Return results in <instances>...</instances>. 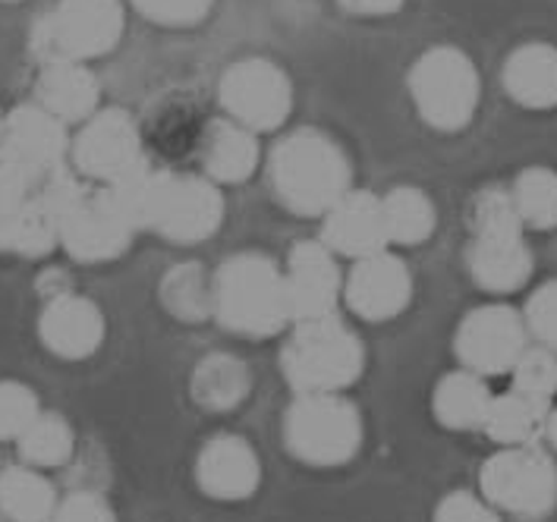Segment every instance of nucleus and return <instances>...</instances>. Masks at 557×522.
Listing matches in <instances>:
<instances>
[{
    "label": "nucleus",
    "instance_id": "c85d7f7f",
    "mask_svg": "<svg viewBox=\"0 0 557 522\" xmlns=\"http://www.w3.org/2000/svg\"><path fill=\"white\" fill-rule=\"evenodd\" d=\"M513 204L532 231H555L557 227V174L552 167H527L513 179Z\"/></svg>",
    "mask_w": 557,
    "mask_h": 522
},
{
    "label": "nucleus",
    "instance_id": "a211bd4d",
    "mask_svg": "<svg viewBox=\"0 0 557 522\" xmlns=\"http://www.w3.org/2000/svg\"><path fill=\"white\" fill-rule=\"evenodd\" d=\"M104 315L101 309L76 293H58L48 299L38 319V337L58 359L79 362L95 356V349L104 344Z\"/></svg>",
    "mask_w": 557,
    "mask_h": 522
},
{
    "label": "nucleus",
    "instance_id": "bb28decb",
    "mask_svg": "<svg viewBox=\"0 0 557 522\" xmlns=\"http://www.w3.org/2000/svg\"><path fill=\"white\" fill-rule=\"evenodd\" d=\"M382 214L387 243L394 246H419L435 233V224H438L435 202L416 186L391 189L382 199Z\"/></svg>",
    "mask_w": 557,
    "mask_h": 522
},
{
    "label": "nucleus",
    "instance_id": "473e14b6",
    "mask_svg": "<svg viewBox=\"0 0 557 522\" xmlns=\"http://www.w3.org/2000/svg\"><path fill=\"white\" fill-rule=\"evenodd\" d=\"M38 394L23 381H0V440H20L38 419Z\"/></svg>",
    "mask_w": 557,
    "mask_h": 522
},
{
    "label": "nucleus",
    "instance_id": "b1692460",
    "mask_svg": "<svg viewBox=\"0 0 557 522\" xmlns=\"http://www.w3.org/2000/svg\"><path fill=\"white\" fill-rule=\"evenodd\" d=\"M60 497L41 469L23 463L0 469V520L51 522Z\"/></svg>",
    "mask_w": 557,
    "mask_h": 522
},
{
    "label": "nucleus",
    "instance_id": "393cba45",
    "mask_svg": "<svg viewBox=\"0 0 557 522\" xmlns=\"http://www.w3.org/2000/svg\"><path fill=\"white\" fill-rule=\"evenodd\" d=\"M249 387H252V375L246 362L231 352L206 356L189 381L193 400L206 412H231L249 397Z\"/></svg>",
    "mask_w": 557,
    "mask_h": 522
},
{
    "label": "nucleus",
    "instance_id": "9b49d317",
    "mask_svg": "<svg viewBox=\"0 0 557 522\" xmlns=\"http://www.w3.org/2000/svg\"><path fill=\"white\" fill-rule=\"evenodd\" d=\"M527 347L529 331L523 312L504 302L472 309L470 315L460 321L457 337H454V349L463 369L482 377L510 375V369L517 365V359Z\"/></svg>",
    "mask_w": 557,
    "mask_h": 522
},
{
    "label": "nucleus",
    "instance_id": "1a4fd4ad",
    "mask_svg": "<svg viewBox=\"0 0 557 522\" xmlns=\"http://www.w3.org/2000/svg\"><path fill=\"white\" fill-rule=\"evenodd\" d=\"M123 3L120 0H60L35 26L32 48L45 63L51 60L104 58L123 38Z\"/></svg>",
    "mask_w": 557,
    "mask_h": 522
},
{
    "label": "nucleus",
    "instance_id": "a878e982",
    "mask_svg": "<svg viewBox=\"0 0 557 522\" xmlns=\"http://www.w3.org/2000/svg\"><path fill=\"white\" fill-rule=\"evenodd\" d=\"M552 403H542L535 397H527L520 390H507L495 394L492 407L485 415L482 432L492 437L500 447H520V444H535V437L545 432V419H548Z\"/></svg>",
    "mask_w": 557,
    "mask_h": 522
},
{
    "label": "nucleus",
    "instance_id": "e433bc0d",
    "mask_svg": "<svg viewBox=\"0 0 557 522\" xmlns=\"http://www.w3.org/2000/svg\"><path fill=\"white\" fill-rule=\"evenodd\" d=\"M51 522H117V517L101 494L76 492L60 500Z\"/></svg>",
    "mask_w": 557,
    "mask_h": 522
},
{
    "label": "nucleus",
    "instance_id": "f8f14e48",
    "mask_svg": "<svg viewBox=\"0 0 557 522\" xmlns=\"http://www.w3.org/2000/svg\"><path fill=\"white\" fill-rule=\"evenodd\" d=\"M70 158L76 174L101 186L136 171L139 164H146L136 120L120 108L95 111L83 123L79 136L70 142Z\"/></svg>",
    "mask_w": 557,
    "mask_h": 522
},
{
    "label": "nucleus",
    "instance_id": "4be33fe9",
    "mask_svg": "<svg viewBox=\"0 0 557 522\" xmlns=\"http://www.w3.org/2000/svg\"><path fill=\"white\" fill-rule=\"evenodd\" d=\"M202 164L208 179L221 183H246L259 167V139L252 129L231 116L211 120L202 136Z\"/></svg>",
    "mask_w": 557,
    "mask_h": 522
},
{
    "label": "nucleus",
    "instance_id": "423d86ee",
    "mask_svg": "<svg viewBox=\"0 0 557 522\" xmlns=\"http://www.w3.org/2000/svg\"><path fill=\"white\" fill-rule=\"evenodd\" d=\"M284 444L306 465L350 463L362 447V415L344 394H296L284 415Z\"/></svg>",
    "mask_w": 557,
    "mask_h": 522
},
{
    "label": "nucleus",
    "instance_id": "20e7f679",
    "mask_svg": "<svg viewBox=\"0 0 557 522\" xmlns=\"http://www.w3.org/2000/svg\"><path fill=\"white\" fill-rule=\"evenodd\" d=\"M281 369L296 394H344L366 369V347L337 315L294 324Z\"/></svg>",
    "mask_w": 557,
    "mask_h": 522
},
{
    "label": "nucleus",
    "instance_id": "79ce46f5",
    "mask_svg": "<svg viewBox=\"0 0 557 522\" xmlns=\"http://www.w3.org/2000/svg\"><path fill=\"white\" fill-rule=\"evenodd\" d=\"M0 522H7V520H0Z\"/></svg>",
    "mask_w": 557,
    "mask_h": 522
},
{
    "label": "nucleus",
    "instance_id": "5701e85b",
    "mask_svg": "<svg viewBox=\"0 0 557 522\" xmlns=\"http://www.w3.org/2000/svg\"><path fill=\"white\" fill-rule=\"evenodd\" d=\"M492 397L495 394L485 384V377L475 375L470 369H457V372H447L435 384L432 412L450 432H479L485 425Z\"/></svg>",
    "mask_w": 557,
    "mask_h": 522
},
{
    "label": "nucleus",
    "instance_id": "c756f323",
    "mask_svg": "<svg viewBox=\"0 0 557 522\" xmlns=\"http://www.w3.org/2000/svg\"><path fill=\"white\" fill-rule=\"evenodd\" d=\"M161 299L164 306L174 312L176 319L199 321L214 312V277L206 281L199 264H180L161 287Z\"/></svg>",
    "mask_w": 557,
    "mask_h": 522
},
{
    "label": "nucleus",
    "instance_id": "f3484780",
    "mask_svg": "<svg viewBox=\"0 0 557 522\" xmlns=\"http://www.w3.org/2000/svg\"><path fill=\"white\" fill-rule=\"evenodd\" d=\"M196 485L214 500H246L262 485V460L246 437H211L196 457Z\"/></svg>",
    "mask_w": 557,
    "mask_h": 522
},
{
    "label": "nucleus",
    "instance_id": "f03ea898",
    "mask_svg": "<svg viewBox=\"0 0 557 522\" xmlns=\"http://www.w3.org/2000/svg\"><path fill=\"white\" fill-rule=\"evenodd\" d=\"M214 319L252 340L274 337L294 324L287 281L277 261L262 252H239L224 261L214 274Z\"/></svg>",
    "mask_w": 557,
    "mask_h": 522
},
{
    "label": "nucleus",
    "instance_id": "f257e3e1",
    "mask_svg": "<svg viewBox=\"0 0 557 522\" xmlns=\"http://www.w3.org/2000/svg\"><path fill=\"white\" fill-rule=\"evenodd\" d=\"M268 176L277 202L299 217H324L352 189V167L344 148L322 129H296L271 151Z\"/></svg>",
    "mask_w": 557,
    "mask_h": 522
},
{
    "label": "nucleus",
    "instance_id": "7ed1b4c3",
    "mask_svg": "<svg viewBox=\"0 0 557 522\" xmlns=\"http://www.w3.org/2000/svg\"><path fill=\"white\" fill-rule=\"evenodd\" d=\"M472 243L467 252L472 281L485 293H517L532 277V252L513 196L500 186L482 189L472 202Z\"/></svg>",
    "mask_w": 557,
    "mask_h": 522
},
{
    "label": "nucleus",
    "instance_id": "f704fd0d",
    "mask_svg": "<svg viewBox=\"0 0 557 522\" xmlns=\"http://www.w3.org/2000/svg\"><path fill=\"white\" fill-rule=\"evenodd\" d=\"M214 0H133V7L154 26L168 29H186L202 23L211 13Z\"/></svg>",
    "mask_w": 557,
    "mask_h": 522
},
{
    "label": "nucleus",
    "instance_id": "6e6552de",
    "mask_svg": "<svg viewBox=\"0 0 557 522\" xmlns=\"http://www.w3.org/2000/svg\"><path fill=\"white\" fill-rule=\"evenodd\" d=\"M482 497L498 510L520 520L548 517L557 504V465L555 460L535 447H500L488 457L479 472Z\"/></svg>",
    "mask_w": 557,
    "mask_h": 522
},
{
    "label": "nucleus",
    "instance_id": "4468645a",
    "mask_svg": "<svg viewBox=\"0 0 557 522\" xmlns=\"http://www.w3.org/2000/svg\"><path fill=\"white\" fill-rule=\"evenodd\" d=\"M136 233L139 231L126 221V214L104 192V186L86 189L60 217V246L70 259L83 264L120 259Z\"/></svg>",
    "mask_w": 557,
    "mask_h": 522
},
{
    "label": "nucleus",
    "instance_id": "9d476101",
    "mask_svg": "<svg viewBox=\"0 0 557 522\" xmlns=\"http://www.w3.org/2000/svg\"><path fill=\"white\" fill-rule=\"evenodd\" d=\"M224 114L252 133H271L287 123L294 111V86L287 73L264 58H243L231 63L218 83Z\"/></svg>",
    "mask_w": 557,
    "mask_h": 522
},
{
    "label": "nucleus",
    "instance_id": "aec40b11",
    "mask_svg": "<svg viewBox=\"0 0 557 522\" xmlns=\"http://www.w3.org/2000/svg\"><path fill=\"white\" fill-rule=\"evenodd\" d=\"M98 101H101V86L86 63L51 60L41 66L35 104H41L48 114H54L63 123H86L98 111Z\"/></svg>",
    "mask_w": 557,
    "mask_h": 522
},
{
    "label": "nucleus",
    "instance_id": "c9c22d12",
    "mask_svg": "<svg viewBox=\"0 0 557 522\" xmlns=\"http://www.w3.org/2000/svg\"><path fill=\"white\" fill-rule=\"evenodd\" d=\"M435 522H500V513L479 494L450 492L435 507Z\"/></svg>",
    "mask_w": 557,
    "mask_h": 522
},
{
    "label": "nucleus",
    "instance_id": "a19ab883",
    "mask_svg": "<svg viewBox=\"0 0 557 522\" xmlns=\"http://www.w3.org/2000/svg\"><path fill=\"white\" fill-rule=\"evenodd\" d=\"M0 126H3V114H0Z\"/></svg>",
    "mask_w": 557,
    "mask_h": 522
},
{
    "label": "nucleus",
    "instance_id": "39448f33",
    "mask_svg": "<svg viewBox=\"0 0 557 522\" xmlns=\"http://www.w3.org/2000/svg\"><path fill=\"white\" fill-rule=\"evenodd\" d=\"M224 221V196L208 176L148 171L139 204V227L193 246L211 239Z\"/></svg>",
    "mask_w": 557,
    "mask_h": 522
},
{
    "label": "nucleus",
    "instance_id": "ea45409f",
    "mask_svg": "<svg viewBox=\"0 0 557 522\" xmlns=\"http://www.w3.org/2000/svg\"><path fill=\"white\" fill-rule=\"evenodd\" d=\"M0 3H20V0H0Z\"/></svg>",
    "mask_w": 557,
    "mask_h": 522
},
{
    "label": "nucleus",
    "instance_id": "6ab92c4d",
    "mask_svg": "<svg viewBox=\"0 0 557 522\" xmlns=\"http://www.w3.org/2000/svg\"><path fill=\"white\" fill-rule=\"evenodd\" d=\"M322 243L331 252L352 261L384 252L391 243L384 231L382 199L369 189H350L347 196H341L324 214Z\"/></svg>",
    "mask_w": 557,
    "mask_h": 522
},
{
    "label": "nucleus",
    "instance_id": "412c9836",
    "mask_svg": "<svg viewBox=\"0 0 557 522\" xmlns=\"http://www.w3.org/2000/svg\"><path fill=\"white\" fill-rule=\"evenodd\" d=\"M504 91L527 111L557 108V48L548 41H529L504 60Z\"/></svg>",
    "mask_w": 557,
    "mask_h": 522
},
{
    "label": "nucleus",
    "instance_id": "7c9ffc66",
    "mask_svg": "<svg viewBox=\"0 0 557 522\" xmlns=\"http://www.w3.org/2000/svg\"><path fill=\"white\" fill-rule=\"evenodd\" d=\"M35 189L38 186L32 179L0 161V252H20Z\"/></svg>",
    "mask_w": 557,
    "mask_h": 522
},
{
    "label": "nucleus",
    "instance_id": "cd10ccee",
    "mask_svg": "<svg viewBox=\"0 0 557 522\" xmlns=\"http://www.w3.org/2000/svg\"><path fill=\"white\" fill-rule=\"evenodd\" d=\"M20 457L23 463L35 469H58L70 463L73 450H76V435L73 425L60 415V412H38V419L20 435Z\"/></svg>",
    "mask_w": 557,
    "mask_h": 522
},
{
    "label": "nucleus",
    "instance_id": "4c0bfd02",
    "mask_svg": "<svg viewBox=\"0 0 557 522\" xmlns=\"http://www.w3.org/2000/svg\"><path fill=\"white\" fill-rule=\"evenodd\" d=\"M407 0H341L344 10H350L356 16H391L404 7Z\"/></svg>",
    "mask_w": 557,
    "mask_h": 522
},
{
    "label": "nucleus",
    "instance_id": "0eeeda50",
    "mask_svg": "<svg viewBox=\"0 0 557 522\" xmlns=\"http://www.w3.org/2000/svg\"><path fill=\"white\" fill-rule=\"evenodd\" d=\"M410 95L419 116L441 133H460L479 108V70L467 51L435 45L410 70Z\"/></svg>",
    "mask_w": 557,
    "mask_h": 522
},
{
    "label": "nucleus",
    "instance_id": "2eb2a0df",
    "mask_svg": "<svg viewBox=\"0 0 557 522\" xmlns=\"http://www.w3.org/2000/svg\"><path fill=\"white\" fill-rule=\"evenodd\" d=\"M412 274L407 261L387 249L356 259L344 277V302L362 321H391L410 309Z\"/></svg>",
    "mask_w": 557,
    "mask_h": 522
},
{
    "label": "nucleus",
    "instance_id": "2f4dec72",
    "mask_svg": "<svg viewBox=\"0 0 557 522\" xmlns=\"http://www.w3.org/2000/svg\"><path fill=\"white\" fill-rule=\"evenodd\" d=\"M513 390L535 397L542 403H555L557 397V352L545 347H527L517 365L510 369Z\"/></svg>",
    "mask_w": 557,
    "mask_h": 522
},
{
    "label": "nucleus",
    "instance_id": "ddd939ff",
    "mask_svg": "<svg viewBox=\"0 0 557 522\" xmlns=\"http://www.w3.org/2000/svg\"><path fill=\"white\" fill-rule=\"evenodd\" d=\"M70 154L66 123L48 114L41 104H23L3 116L0 126V161L32 179L35 186L63 171Z\"/></svg>",
    "mask_w": 557,
    "mask_h": 522
},
{
    "label": "nucleus",
    "instance_id": "dca6fc26",
    "mask_svg": "<svg viewBox=\"0 0 557 522\" xmlns=\"http://www.w3.org/2000/svg\"><path fill=\"white\" fill-rule=\"evenodd\" d=\"M287 299H290V319L315 321L337 315V302L344 296V277L334 261V252L319 243H296L287 259Z\"/></svg>",
    "mask_w": 557,
    "mask_h": 522
},
{
    "label": "nucleus",
    "instance_id": "72a5a7b5",
    "mask_svg": "<svg viewBox=\"0 0 557 522\" xmlns=\"http://www.w3.org/2000/svg\"><path fill=\"white\" fill-rule=\"evenodd\" d=\"M523 321H527L529 337H535L539 347L557 352V281H545L529 296Z\"/></svg>",
    "mask_w": 557,
    "mask_h": 522
},
{
    "label": "nucleus",
    "instance_id": "58836bf2",
    "mask_svg": "<svg viewBox=\"0 0 557 522\" xmlns=\"http://www.w3.org/2000/svg\"><path fill=\"white\" fill-rule=\"evenodd\" d=\"M542 435L548 437V444L557 450V407L548 409V419H545V432Z\"/></svg>",
    "mask_w": 557,
    "mask_h": 522
}]
</instances>
